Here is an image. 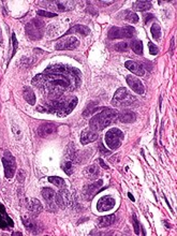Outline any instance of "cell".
I'll list each match as a JSON object with an SVG mask.
<instances>
[{
    "label": "cell",
    "mask_w": 177,
    "mask_h": 236,
    "mask_svg": "<svg viewBox=\"0 0 177 236\" xmlns=\"http://www.w3.org/2000/svg\"><path fill=\"white\" fill-rule=\"evenodd\" d=\"M133 226H134V233L138 235L140 234V223H138V220L135 215H133Z\"/></svg>",
    "instance_id": "35"
},
{
    "label": "cell",
    "mask_w": 177,
    "mask_h": 236,
    "mask_svg": "<svg viewBox=\"0 0 177 236\" xmlns=\"http://www.w3.org/2000/svg\"><path fill=\"white\" fill-rule=\"evenodd\" d=\"M14 224H13L12 219L8 216L4 206L0 203V228L2 230H8L9 228H12Z\"/></svg>",
    "instance_id": "14"
},
{
    "label": "cell",
    "mask_w": 177,
    "mask_h": 236,
    "mask_svg": "<svg viewBox=\"0 0 177 236\" xmlns=\"http://www.w3.org/2000/svg\"><path fill=\"white\" fill-rule=\"evenodd\" d=\"M89 32H90V29H89L88 27L84 26V25H75L72 28L69 29V30L64 33V35H70V33H80V35H89Z\"/></svg>",
    "instance_id": "19"
},
{
    "label": "cell",
    "mask_w": 177,
    "mask_h": 236,
    "mask_svg": "<svg viewBox=\"0 0 177 236\" xmlns=\"http://www.w3.org/2000/svg\"><path fill=\"white\" fill-rule=\"evenodd\" d=\"M98 134L97 132H95L93 130H84L82 132V135H80V143L82 144H88V143H93V142L98 140Z\"/></svg>",
    "instance_id": "18"
},
{
    "label": "cell",
    "mask_w": 177,
    "mask_h": 236,
    "mask_svg": "<svg viewBox=\"0 0 177 236\" xmlns=\"http://www.w3.org/2000/svg\"><path fill=\"white\" fill-rule=\"evenodd\" d=\"M102 4H112L113 3V1H101Z\"/></svg>",
    "instance_id": "43"
},
{
    "label": "cell",
    "mask_w": 177,
    "mask_h": 236,
    "mask_svg": "<svg viewBox=\"0 0 177 236\" xmlns=\"http://www.w3.org/2000/svg\"><path fill=\"white\" fill-rule=\"evenodd\" d=\"M41 193H42V195H43L44 199L46 200L47 204L51 206V204H53V199L55 197V192H54V190L51 188H43Z\"/></svg>",
    "instance_id": "25"
},
{
    "label": "cell",
    "mask_w": 177,
    "mask_h": 236,
    "mask_svg": "<svg viewBox=\"0 0 177 236\" xmlns=\"http://www.w3.org/2000/svg\"><path fill=\"white\" fill-rule=\"evenodd\" d=\"M53 4H55V8L57 9V10L61 11V12H64V11H68L69 9H71V4H73V2H69V1H54L51 2Z\"/></svg>",
    "instance_id": "28"
},
{
    "label": "cell",
    "mask_w": 177,
    "mask_h": 236,
    "mask_svg": "<svg viewBox=\"0 0 177 236\" xmlns=\"http://www.w3.org/2000/svg\"><path fill=\"white\" fill-rule=\"evenodd\" d=\"M38 15L40 16H43V17H56L57 14L56 13H53V12H47V11H44V10H39L37 12Z\"/></svg>",
    "instance_id": "34"
},
{
    "label": "cell",
    "mask_w": 177,
    "mask_h": 236,
    "mask_svg": "<svg viewBox=\"0 0 177 236\" xmlns=\"http://www.w3.org/2000/svg\"><path fill=\"white\" fill-rule=\"evenodd\" d=\"M43 29H44V22L41 19H35L27 24L26 26V32L28 37L32 40H38L43 35Z\"/></svg>",
    "instance_id": "7"
},
{
    "label": "cell",
    "mask_w": 177,
    "mask_h": 236,
    "mask_svg": "<svg viewBox=\"0 0 177 236\" xmlns=\"http://www.w3.org/2000/svg\"><path fill=\"white\" fill-rule=\"evenodd\" d=\"M12 42H13V53H12V57H13V56L15 55V53H16V51H17V46H19V43H17L15 33H13L12 35Z\"/></svg>",
    "instance_id": "37"
},
{
    "label": "cell",
    "mask_w": 177,
    "mask_h": 236,
    "mask_svg": "<svg viewBox=\"0 0 177 236\" xmlns=\"http://www.w3.org/2000/svg\"><path fill=\"white\" fill-rule=\"evenodd\" d=\"M136 102V98L129 93L125 87L117 89L112 100V104L117 107H129Z\"/></svg>",
    "instance_id": "4"
},
{
    "label": "cell",
    "mask_w": 177,
    "mask_h": 236,
    "mask_svg": "<svg viewBox=\"0 0 177 236\" xmlns=\"http://www.w3.org/2000/svg\"><path fill=\"white\" fill-rule=\"evenodd\" d=\"M128 47H129V44L127 43V42H119V43L115 44V46H114V48L116 49L117 52H120V53H124V52H127L128 51Z\"/></svg>",
    "instance_id": "32"
},
{
    "label": "cell",
    "mask_w": 177,
    "mask_h": 236,
    "mask_svg": "<svg viewBox=\"0 0 177 236\" xmlns=\"http://www.w3.org/2000/svg\"><path fill=\"white\" fill-rule=\"evenodd\" d=\"M150 31H151L152 38H154V40H160V38H161V28H160V26H159L158 24L152 25Z\"/></svg>",
    "instance_id": "31"
},
{
    "label": "cell",
    "mask_w": 177,
    "mask_h": 236,
    "mask_svg": "<svg viewBox=\"0 0 177 236\" xmlns=\"http://www.w3.org/2000/svg\"><path fill=\"white\" fill-rule=\"evenodd\" d=\"M27 207H28V209L30 210V212L35 213L37 215L42 212V204L41 202L37 199L28 200V202H27Z\"/></svg>",
    "instance_id": "20"
},
{
    "label": "cell",
    "mask_w": 177,
    "mask_h": 236,
    "mask_svg": "<svg viewBox=\"0 0 177 236\" xmlns=\"http://www.w3.org/2000/svg\"><path fill=\"white\" fill-rule=\"evenodd\" d=\"M48 181L53 184V185H55L56 187H58V188L64 189L66 187V181L64 180V178H60V177H58V176L48 177Z\"/></svg>",
    "instance_id": "29"
},
{
    "label": "cell",
    "mask_w": 177,
    "mask_h": 236,
    "mask_svg": "<svg viewBox=\"0 0 177 236\" xmlns=\"http://www.w3.org/2000/svg\"><path fill=\"white\" fill-rule=\"evenodd\" d=\"M23 97L26 100V102L30 105L35 104V91L30 88V87H25L23 90Z\"/></svg>",
    "instance_id": "21"
},
{
    "label": "cell",
    "mask_w": 177,
    "mask_h": 236,
    "mask_svg": "<svg viewBox=\"0 0 177 236\" xmlns=\"http://www.w3.org/2000/svg\"><path fill=\"white\" fill-rule=\"evenodd\" d=\"M100 174V170L96 164L89 165L85 168V175L88 179H96Z\"/></svg>",
    "instance_id": "22"
},
{
    "label": "cell",
    "mask_w": 177,
    "mask_h": 236,
    "mask_svg": "<svg viewBox=\"0 0 177 236\" xmlns=\"http://www.w3.org/2000/svg\"><path fill=\"white\" fill-rule=\"evenodd\" d=\"M114 206H115V200H114V197H112L111 195L102 197L97 203V208L99 212H107V210H111Z\"/></svg>",
    "instance_id": "12"
},
{
    "label": "cell",
    "mask_w": 177,
    "mask_h": 236,
    "mask_svg": "<svg viewBox=\"0 0 177 236\" xmlns=\"http://www.w3.org/2000/svg\"><path fill=\"white\" fill-rule=\"evenodd\" d=\"M148 47H149V53H150L151 55H157V54L159 53L158 46H156L154 43H151V42H149L148 43Z\"/></svg>",
    "instance_id": "36"
},
{
    "label": "cell",
    "mask_w": 177,
    "mask_h": 236,
    "mask_svg": "<svg viewBox=\"0 0 177 236\" xmlns=\"http://www.w3.org/2000/svg\"><path fill=\"white\" fill-rule=\"evenodd\" d=\"M57 132V126L51 122H45L41 125L38 129V133L41 138H47Z\"/></svg>",
    "instance_id": "13"
},
{
    "label": "cell",
    "mask_w": 177,
    "mask_h": 236,
    "mask_svg": "<svg viewBox=\"0 0 177 236\" xmlns=\"http://www.w3.org/2000/svg\"><path fill=\"white\" fill-rule=\"evenodd\" d=\"M152 4L150 1H136L134 2L133 8L136 11H147L151 9Z\"/></svg>",
    "instance_id": "26"
},
{
    "label": "cell",
    "mask_w": 177,
    "mask_h": 236,
    "mask_svg": "<svg viewBox=\"0 0 177 236\" xmlns=\"http://www.w3.org/2000/svg\"><path fill=\"white\" fill-rule=\"evenodd\" d=\"M55 201L58 207L60 208H66L67 206L72 204V199H71V194L68 190H61L55 195Z\"/></svg>",
    "instance_id": "10"
},
{
    "label": "cell",
    "mask_w": 177,
    "mask_h": 236,
    "mask_svg": "<svg viewBox=\"0 0 177 236\" xmlns=\"http://www.w3.org/2000/svg\"><path fill=\"white\" fill-rule=\"evenodd\" d=\"M61 168L64 171L67 175H71L73 173V164H72V160L70 159H67L64 162L61 163Z\"/></svg>",
    "instance_id": "30"
},
{
    "label": "cell",
    "mask_w": 177,
    "mask_h": 236,
    "mask_svg": "<svg viewBox=\"0 0 177 236\" xmlns=\"http://www.w3.org/2000/svg\"><path fill=\"white\" fill-rule=\"evenodd\" d=\"M154 19V16H152V14H145V16H144V19H145V23H148L149 22V19Z\"/></svg>",
    "instance_id": "40"
},
{
    "label": "cell",
    "mask_w": 177,
    "mask_h": 236,
    "mask_svg": "<svg viewBox=\"0 0 177 236\" xmlns=\"http://www.w3.org/2000/svg\"><path fill=\"white\" fill-rule=\"evenodd\" d=\"M2 164L4 168V174L8 179H11L16 172V160L10 151H6L2 158Z\"/></svg>",
    "instance_id": "8"
},
{
    "label": "cell",
    "mask_w": 177,
    "mask_h": 236,
    "mask_svg": "<svg viewBox=\"0 0 177 236\" xmlns=\"http://www.w3.org/2000/svg\"><path fill=\"white\" fill-rule=\"evenodd\" d=\"M99 163H100V165H101L102 168H105V170H109V165L105 164V162L102 160V159H99Z\"/></svg>",
    "instance_id": "41"
},
{
    "label": "cell",
    "mask_w": 177,
    "mask_h": 236,
    "mask_svg": "<svg viewBox=\"0 0 177 236\" xmlns=\"http://www.w3.org/2000/svg\"><path fill=\"white\" fill-rule=\"evenodd\" d=\"M77 98L76 97H71L66 100H59V101H51L50 103L51 112L55 113L57 116L64 117L70 114L73 111V109L77 104Z\"/></svg>",
    "instance_id": "3"
},
{
    "label": "cell",
    "mask_w": 177,
    "mask_h": 236,
    "mask_svg": "<svg viewBox=\"0 0 177 236\" xmlns=\"http://www.w3.org/2000/svg\"><path fill=\"white\" fill-rule=\"evenodd\" d=\"M22 220H23V224L25 226L26 230H28V232L33 233V234L37 233L38 228H37V224H35V222L33 221V220H31L30 218H28V217H23Z\"/></svg>",
    "instance_id": "23"
},
{
    "label": "cell",
    "mask_w": 177,
    "mask_h": 236,
    "mask_svg": "<svg viewBox=\"0 0 177 236\" xmlns=\"http://www.w3.org/2000/svg\"><path fill=\"white\" fill-rule=\"evenodd\" d=\"M103 181L100 179V180H97L95 181L93 184H91V185L87 186L86 188H85V199L86 200H91L93 197V195L97 194L98 192H99L100 190H101V186H102Z\"/></svg>",
    "instance_id": "15"
},
{
    "label": "cell",
    "mask_w": 177,
    "mask_h": 236,
    "mask_svg": "<svg viewBox=\"0 0 177 236\" xmlns=\"http://www.w3.org/2000/svg\"><path fill=\"white\" fill-rule=\"evenodd\" d=\"M99 150H100V152H101V154L104 155V156H107V155L109 154V150L105 149L104 146H103L102 144H99Z\"/></svg>",
    "instance_id": "39"
},
{
    "label": "cell",
    "mask_w": 177,
    "mask_h": 236,
    "mask_svg": "<svg viewBox=\"0 0 177 236\" xmlns=\"http://www.w3.org/2000/svg\"><path fill=\"white\" fill-rule=\"evenodd\" d=\"M135 35V29L132 26H125V27H112L109 30V39H131Z\"/></svg>",
    "instance_id": "6"
},
{
    "label": "cell",
    "mask_w": 177,
    "mask_h": 236,
    "mask_svg": "<svg viewBox=\"0 0 177 236\" xmlns=\"http://www.w3.org/2000/svg\"><path fill=\"white\" fill-rule=\"evenodd\" d=\"M125 66H126V68L128 70H130L132 73H134L138 76H143L145 74V71H144V69H143V67L141 66L140 64H138L136 61L128 60V61H126V64H125Z\"/></svg>",
    "instance_id": "17"
},
{
    "label": "cell",
    "mask_w": 177,
    "mask_h": 236,
    "mask_svg": "<svg viewBox=\"0 0 177 236\" xmlns=\"http://www.w3.org/2000/svg\"><path fill=\"white\" fill-rule=\"evenodd\" d=\"M0 45H3V39H2V33H1V29H0Z\"/></svg>",
    "instance_id": "42"
},
{
    "label": "cell",
    "mask_w": 177,
    "mask_h": 236,
    "mask_svg": "<svg viewBox=\"0 0 177 236\" xmlns=\"http://www.w3.org/2000/svg\"><path fill=\"white\" fill-rule=\"evenodd\" d=\"M125 19H127V21H129L130 23H138V16L136 13H133V12H127V15L125 16Z\"/></svg>",
    "instance_id": "33"
},
{
    "label": "cell",
    "mask_w": 177,
    "mask_h": 236,
    "mask_svg": "<svg viewBox=\"0 0 177 236\" xmlns=\"http://www.w3.org/2000/svg\"><path fill=\"white\" fill-rule=\"evenodd\" d=\"M118 119L120 120V122L132 123L136 120V114L130 110H121L118 113Z\"/></svg>",
    "instance_id": "16"
},
{
    "label": "cell",
    "mask_w": 177,
    "mask_h": 236,
    "mask_svg": "<svg viewBox=\"0 0 177 236\" xmlns=\"http://www.w3.org/2000/svg\"><path fill=\"white\" fill-rule=\"evenodd\" d=\"M130 47L138 55H142L143 54V43L141 40H133V41H131L130 42Z\"/></svg>",
    "instance_id": "27"
},
{
    "label": "cell",
    "mask_w": 177,
    "mask_h": 236,
    "mask_svg": "<svg viewBox=\"0 0 177 236\" xmlns=\"http://www.w3.org/2000/svg\"><path fill=\"white\" fill-rule=\"evenodd\" d=\"M126 81L129 85V87L138 94H143L145 93V87L143 83L134 75H128L126 77Z\"/></svg>",
    "instance_id": "11"
},
{
    "label": "cell",
    "mask_w": 177,
    "mask_h": 236,
    "mask_svg": "<svg viewBox=\"0 0 177 236\" xmlns=\"http://www.w3.org/2000/svg\"><path fill=\"white\" fill-rule=\"evenodd\" d=\"M13 236H16V235H19V236H22V235H23V234H22V233L21 232H14V233H13V234H12Z\"/></svg>",
    "instance_id": "44"
},
{
    "label": "cell",
    "mask_w": 177,
    "mask_h": 236,
    "mask_svg": "<svg viewBox=\"0 0 177 236\" xmlns=\"http://www.w3.org/2000/svg\"><path fill=\"white\" fill-rule=\"evenodd\" d=\"M78 45H80V42H78L77 38L69 37V38H66V39L60 40L55 45V48L57 49V51H67V49L73 51V49H75Z\"/></svg>",
    "instance_id": "9"
},
{
    "label": "cell",
    "mask_w": 177,
    "mask_h": 236,
    "mask_svg": "<svg viewBox=\"0 0 177 236\" xmlns=\"http://www.w3.org/2000/svg\"><path fill=\"white\" fill-rule=\"evenodd\" d=\"M128 195H129V197H130V199L132 200V201H134V197H132V194H131V193H129V194H128Z\"/></svg>",
    "instance_id": "45"
},
{
    "label": "cell",
    "mask_w": 177,
    "mask_h": 236,
    "mask_svg": "<svg viewBox=\"0 0 177 236\" xmlns=\"http://www.w3.org/2000/svg\"><path fill=\"white\" fill-rule=\"evenodd\" d=\"M122 140H124V133L117 128H112L105 134V143L111 150L117 149L121 145Z\"/></svg>",
    "instance_id": "5"
},
{
    "label": "cell",
    "mask_w": 177,
    "mask_h": 236,
    "mask_svg": "<svg viewBox=\"0 0 177 236\" xmlns=\"http://www.w3.org/2000/svg\"><path fill=\"white\" fill-rule=\"evenodd\" d=\"M117 117L118 112L116 110L104 109L90 119L89 126L93 131H102L104 128L109 127L112 122H114Z\"/></svg>",
    "instance_id": "2"
},
{
    "label": "cell",
    "mask_w": 177,
    "mask_h": 236,
    "mask_svg": "<svg viewBox=\"0 0 177 236\" xmlns=\"http://www.w3.org/2000/svg\"><path fill=\"white\" fill-rule=\"evenodd\" d=\"M17 178H19V183H23V181L25 180L26 174L25 172H24V170H19V172H17Z\"/></svg>",
    "instance_id": "38"
},
{
    "label": "cell",
    "mask_w": 177,
    "mask_h": 236,
    "mask_svg": "<svg viewBox=\"0 0 177 236\" xmlns=\"http://www.w3.org/2000/svg\"><path fill=\"white\" fill-rule=\"evenodd\" d=\"M80 82V71L71 67L54 66L47 68L42 74L32 80L40 89L47 91L50 96L60 97L64 91L73 90Z\"/></svg>",
    "instance_id": "1"
},
{
    "label": "cell",
    "mask_w": 177,
    "mask_h": 236,
    "mask_svg": "<svg viewBox=\"0 0 177 236\" xmlns=\"http://www.w3.org/2000/svg\"><path fill=\"white\" fill-rule=\"evenodd\" d=\"M115 221V215H109V216H103L99 219V224L100 228H106V226H109L111 224L114 223Z\"/></svg>",
    "instance_id": "24"
}]
</instances>
